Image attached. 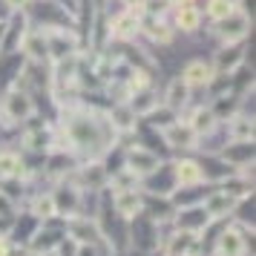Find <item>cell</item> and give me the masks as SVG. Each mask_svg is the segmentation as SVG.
I'll return each mask as SVG.
<instances>
[{
    "instance_id": "obj_1",
    "label": "cell",
    "mask_w": 256,
    "mask_h": 256,
    "mask_svg": "<svg viewBox=\"0 0 256 256\" xmlns=\"http://www.w3.org/2000/svg\"><path fill=\"white\" fill-rule=\"evenodd\" d=\"M40 35H44V40H46V55H52L55 60L70 58V55H75V49H78L75 35L66 32L64 26H44Z\"/></svg>"
},
{
    "instance_id": "obj_2",
    "label": "cell",
    "mask_w": 256,
    "mask_h": 256,
    "mask_svg": "<svg viewBox=\"0 0 256 256\" xmlns=\"http://www.w3.org/2000/svg\"><path fill=\"white\" fill-rule=\"evenodd\" d=\"M3 116L6 121H26L35 116V101L26 90H9L3 98Z\"/></svg>"
},
{
    "instance_id": "obj_3",
    "label": "cell",
    "mask_w": 256,
    "mask_h": 256,
    "mask_svg": "<svg viewBox=\"0 0 256 256\" xmlns=\"http://www.w3.org/2000/svg\"><path fill=\"white\" fill-rule=\"evenodd\" d=\"M244 64V46L242 44H224V46L216 52V58H213V72L216 75H233V72H239V66Z\"/></svg>"
},
{
    "instance_id": "obj_4",
    "label": "cell",
    "mask_w": 256,
    "mask_h": 256,
    "mask_svg": "<svg viewBox=\"0 0 256 256\" xmlns=\"http://www.w3.org/2000/svg\"><path fill=\"white\" fill-rule=\"evenodd\" d=\"M216 32H219L222 44H242L244 38H248V32H250V20L244 14L233 12L230 18H224V20L216 24Z\"/></svg>"
},
{
    "instance_id": "obj_5",
    "label": "cell",
    "mask_w": 256,
    "mask_h": 256,
    "mask_svg": "<svg viewBox=\"0 0 256 256\" xmlns=\"http://www.w3.org/2000/svg\"><path fill=\"white\" fill-rule=\"evenodd\" d=\"M158 167H162L158 156H156L152 150H147V147H132V150L127 152V170L136 176V178L156 173Z\"/></svg>"
},
{
    "instance_id": "obj_6",
    "label": "cell",
    "mask_w": 256,
    "mask_h": 256,
    "mask_svg": "<svg viewBox=\"0 0 256 256\" xmlns=\"http://www.w3.org/2000/svg\"><path fill=\"white\" fill-rule=\"evenodd\" d=\"M213 66H210L208 60H190L182 72V81H184L187 90H198V86H208L213 81Z\"/></svg>"
},
{
    "instance_id": "obj_7",
    "label": "cell",
    "mask_w": 256,
    "mask_h": 256,
    "mask_svg": "<svg viewBox=\"0 0 256 256\" xmlns=\"http://www.w3.org/2000/svg\"><path fill=\"white\" fill-rule=\"evenodd\" d=\"M164 256H193L196 250V233L190 230H176L164 239Z\"/></svg>"
},
{
    "instance_id": "obj_8",
    "label": "cell",
    "mask_w": 256,
    "mask_h": 256,
    "mask_svg": "<svg viewBox=\"0 0 256 256\" xmlns=\"http://www.w3.org/2000/svg\"><path fill=\"white\" fill-rule=\"evenodd\" d=\"M141 32V18L136 9H127V12H121L112 20V26H110V35L118 38V40H130V38H136Z\"/></svg>"
},
{
    "instance_id": "obj_9",
    "label": "cell",
    "mask_w": 256,
    "mask_h": 256,
    "mask_svg": "<svg viewBox=\"0 0 256 256\" xmlns=\"http://www.w3.org/2000/svg\"><path fill=\"white\" fill-rule=\"evenodd\" d=\"M244 250H248V239L242 236L239 228L224 230L216 242V256H244Z\"/></svg>"
},
{
    "instance_id": "obj_10",
    "label": "cell",
    "mask_w": 256,
    "mask_h": 256,
    "mask_svg": "<svg viewBox=\"0 0 256 256\" xmlns=\"http://www.w3.org/2000/svg\"><path fill=\"white\" fill-rule=\"evenodd\" d=\"M173 178L178 187H196L204 182V170L198 167L196 162H190V158H182V162L173 164Z\"/></svg>"
},
{
    "instance_id": "obj_11",
    "label": "cell",
    "mask_w": 256,
    "mask_h": 256,
    "mask_svg": "<svg viewBox=\"0 0 256 256\" xmlns=\"http://www.w3.org/2000/svg\"><path fill=\"white\" fill-rule=\"evenodd\" d=\"M162 136H164V141L170 144V147H193L196 144V132L190 130V124L187 121H173L170 127H164L162 130Z\"/></svg>"
},
{
    "instance_id": "obj_12",
    "label": "cell",
    "mask_w": 256,
    "mask_h": 256,
    "mask_svg": "<svg viewBox=\"0 0 256 256\" xmlns=\"http://www.w3.org/2000/svg\"><path fill=\"white\" fill-rule=\"evenodd\" d=\"M127 106L132 110V116H150L152 110H158V95L152 92L150 86H144V90H136V92H130V101Z\"/></svg>"
},
{
    "instance_id": "obj_13",
    "label": "cell",
    "mask_w": 256,
    "mask_h": 256,
    "mask_svg": "<svg viewBox=\"0 0 256 256\" xmlns=\"http://www.w3.org/2000/svg\"><path fill=\"white\" fill-rule=\"evenodd\" d=\"M236 202L239 198L230 196V193H224V190H219V193H213V196L204 198V204H202V210L208 213L210 219L213 216H228V213H233V208H236Z\"/></svg>"
},
{
    "instance_id": "obj_14",
    "label": "cell",
    "mask_w": 256,
    "mask_h": 256,
    "mask_svg": "<svg viewBox=\"0 0 256 256\" xmlns=\"http://www.w3.org/2000/svg\"><path fill=\"white\" fill-rule=\"evenodd\" d=\"M116 210H121L127 219H132V216H138L141 210H144V198H141L132 187L116 190Z\"/></svg>"
},
{
    "instance_id": "obj_15",
    "label": "cell",
    "mask_w": 256,
    "mask_h": 256,
    "mask_svg": "<svg viewBox=\"0 0 256 256\" xmlns=\"http://www.w3.org/2000/svg\"><path fill=\"white\" fill-rule=\"evenodd\" d=\"M52 202H55V210H60V213H75L78 204H81V190L70 184H60V190L52 196Z\"/></svg>"
},
{
    "instance_id": "obj_16",
    "label": "cell",
    "mask_w": 256,
    "mask_h": 256,
    "mask_svg": "<svg viewBox=\"0 0 256 256\" xmlns=\"http://www.w3.org/2000/svg\"><path fill=\"white\" fill-rule=\"evenodd\" d=\"M210 222V216L204 213L202 208H184L182 213H178V230H190V233H196V230H202L204 224Z\"/></svg>"
},
{
    "instance_id": "obj_17",
    "label": "cell",
    "mask_w": 256,
    "mask_h": 256,
    "mask_svg": "<svg viewBox=\"0 0 256 256\" xmlns=\"http://www.w3.org/2000/svg\"><path fill=\"white\" fill-rule=\"evenodd\" d=\"M110 127L118 130V132H130V130H136V116H132V110L127 104H118L112 106V112H110Z\"/></svg>"
},
{
    "instance_id": "obj_18",
    "label": "cell",
    "mask_w": 256,
    "mask_h": 256,
    "mask_svg": "<svg viewBox=\"0 0 256 256\" xmlns=\"http://www.w3.org/2000/svg\"><path fill=\"white\" fill-rule=\"evenodd\" d=\"M141 29L150 35V40L156 44H170L173 40V29L164 24L162 18H147V20H141Z\"/></svg>"
},
{
    "instance_id": "obj_19",
    "label": "cell",
    "mask_w": 256,
    "mask_h": 256,
    "mask_svg": "<svg viewBox=\"0 0 256 256\" xmlns=\"http://www.w3.org/2000/svg\"><path fill=\"white\" fill-rule=\"evenodd\" d=\"M198 24H202V12H198L193 3L178 6V12H176V26H178L182 32H196Z\"/></svg>"
},
{
    "instance_id": "obj_20",
    "label": "cell",
    "mask_w": 256,
    "mask_h": 256,
    "mask_svg": "<svg viewBox=\"0 0 256 256\" xmlns=\"http://www.w3.org/2000/svg\"><path fill=\"white\" fill-rule=\"evenodd\" d=\"M230 158V164L242 167V164L254 162V141H233L230 147L224 150V162Z\"/></svg>"
},
{
    "instance_id": "obj_21",
    "label": "cell",
    "mask_w": 256,
    "mask_h": 256,
    "mask_svg": "<svg viewBox=\"0 0 256 256\" xmlns=\"http://www.w3.org/2000/svg\"><path fill=\"white\" fill-rule=\"evenodd\" d=\"M187 101H190V90L184 86V81H182V78L170 81L167 92H164V106H170V110H178V106H184Z\"/></svg>"
},
{
    "instance_id": "obj_22",
    "label": "cell",
    "mask_w": 256,
    "mask_h": 256,
    "mask_svg": "<svg viewBox=\"0 0 256 256\" xmlns=\"http://www.w3.org/2000/svg\"><path fill=\"white\" fill-rule=\"evenodd\" d=\"M187 124H190V130H193L196 136H204V132H210V130L216 127V116H213V110H210V106H198Z\"/></svg>"
},
{
    "instance_id": "obj_23",
    "label": "cell",
    "mask_w": 256,
    "mask_h": 256,
    "mask_svg": "<svg viewBox=\"0 0 256 256\" xmlns=\"http://www.w3.org/2000/svg\"><path fill=\"white\" fill-rule=\"evenodd\" d=\"M24 49H26V55H29V60L49 58V55H46V40H44V35H40V32H26Z\"/></svg>"
},
{
    "instance_id": "obj_24",
    "label": "cell",
    "mask_w": 256,
    "mask_h": 256,
    "mask_svg": "<svg viewBox=\"0 0 256 256\" xmlns=\"http://www.w3.org/2000/svg\"><path fill=\"white\" fill-rule=\"evenodd\" d=\"M230 138L233 141H254V118L233 116L230 118Z\"/></svg>"
},
{
    "instance_id": "obj_25",
    "label": "cell",
    "mask_w": 256,
    "mask_h": 256,
    "mask_svg": "<svg viewBox=\"0 0 256 256\" xmlns=\"http://www.w3.org/2000/svg\"><path fill=\"white\" fill-rule=\"evenodd\" d=\"M236 12V6H233V0H210L208 3V18L213 24H219L224 18H230Z\"/></svg>"
},
{
    "instance_id": "obj_26",
    "label": "cell",
    "mask_w": 256,
    "mask_h": 256,
    "mask_svg": "<svg viewBox=\"0 0 256 256\" xmlns=\"http://www.w3.org/2000/svg\"><path fill=\"white\" fill-rule=\"evenodd\" d=\"M20 173H24L20 156H14V152H0V176L12 178V176H20Z\"/></svg>"
},
{
    "instance_id": "obj_27",
    "label": "cell",
    "mask_w": 256,
    "mask_h": 256,
    "mask_svg": "<svg viewBox=\"0 0 256 256\" xmlns=\"http://www.w3.org/2000/svg\"><path fill=\"white\" fill-rule=\"evenodd\" d=\"M72 242H78V244H92L95 239H98V236H95V224H90V222H72Z\"/></svg>"
},
{
    "instance_id": "obj_28",
    "label": "cell",
    "mask_w": 256,
    "mask_h": 256,
    "mask_svg": "<svg viewBox=\"0 0 256 256\" xmlns=\"http://www.w3.org/2000/svg\"><path fill=\"white\" fill-rule=\"evenodd\" d=\"M147 118L152 121V127H158V130L170 127L173 121H178V118H176V110H170V106H162V110H152V112H150Z\"/></svg>"
},
{
    "instance_id": "obj_29",
    "label": "cell",
    "mask_w": 256,
    "mask_h": 256,
    "mask_svg": "<svg viewBox=\"0 0 256 256\" xmlns=\"http://www.w3.org/2000/svg\"><path fill=\"white\" fill-rule=\"evenodd\" d=\"M49 141H52V136H49V130L44 127V130H38V132H29V136H26V147L35 150V152H40V150H46L49 147Z\"/></svg>"
},
{
    "instance_id": "obj_30",
    "label": "cell",
    "mask_w": 256,
    "mask_h": 256,
    "mask_svg": "<svg viewBox=\"0 0 256 256\" xmlns=\"http://www.w3.org/2000/svg\"><path fill=\"white\" fill-rule=\"evenodd\" d=\"M84 178H86L90 187H101L106 182V173H104L101 164H86V167H84Z\"/></svg>"
},
{
    "instance_id": "obj_31",
    "label": "cell",
    "mask_w": 256,
    "mask_h": 256,
    "mask_svg": "<svg viewBox=\"0 0 256 256\" xmlns=\"http://www.w3.org/2000/svg\"><path fill=\"white\" fill-rule=\"evenodd\" d=\"M167 0H141V12H147L150 18H162L167 12Z\"/></svg>"
},
{
    "instance_id": "obj_32",
    "label": "cell",
    "mask_w": 256,
    "mask_h": 256,
    "mask_svg": "<svg viewBox=\"0 0 256 256\" xmlns=\"http://www.w3.org/2000/svg\"><path fill=\"white\" fill-rule=\"evenodd\" d=\"M52 213H55V202H52V196L35 198V216H40V219H49Z\"/></svg>"
},
{
    "instance_id": "obj_33",
    "label": "cell",
    "mask_w": 256,
    "mask_h": 256,
    "mask_svg": "<svg viewBox=\"0 0 256 256\" xmlns=\"http://www.w3.org/2000/svg\"><path fill=\"white\" fill-rule=\"evenodd\" d=\"M58 242H60V236H58V233L46 230V236L40 233V236H38V239H35V242H32V244H35V248H55V244H58Z\"/></svg>"
},
{
    "instance_id": "obj_34",
    "label": "cell",
    "mask_w": 256,
    "mask_h": 256,
    "mask_svg": "<svg viewBox=\"0 0 256 256\" xmlns=\"http://www.w3.org/2000/svg\"><path fill=\"white\" fill-rule=\"evenodd\" d=\"M12 213V198H6L0 193V216H9Z\"/></svg>"
},
{
    "instance_id": "obj_35",
    "label": "cell",
    "mask_w": 256,
    "mask_h": 256,
    "mask_svg": "<svg viewBox=\"0 0 256 256\" xmlns=\"http://www.w3.org/2000/svg\"><path fill=\"white\" fill-rule=\"evenodd\" d=\"M12 12H18V9H24V6H29V0H3Z\"/></svg>"
},
{
    "instance_id": "obj_36",
    "label": "cell",
    "mask_w": 256,
    "mask_h": 256,
    "mask_svg": "<svg viewBox=\"0 0 256 256\" xmlns=\"http://www.w3.org/2000/svg\"><path fill=\"white\" fill-rule=\"evenodd\" d=\"M78 256H95V248L92 244H78V250H75Z\"/></svg>"
},
{
    "instance_id": "obj_37",
    "label": "cell",
    "mask_w": 256,
    "mask_h": 256,
    "mask_svg": "<svg viewBox=\"0 0 256 256\" xmlns=\"http://www.w3.org/2000/svg\"><path fill=\"white\" fill-rule=\"evenodd\" d=\"M9 14H12V9H9L3 0H0V24H6V18H9Z\"/></svg>"
},
{
    "instance_id": "obj_38",
    "label": "cell",
    "mask_w": 256,
    "mask_h": 256,
    "mask_svg": "<svg viewBox=\"0 0 256 256\" xmlns=\"http://www.w3.org/2000/svg\"><path fill=\"white\" fill-rule=\"evenodd\" d=\"M3 35H6V24H0V46H3Z\"/></svg>"
},
{
    "instance_id": "obj_39",
    "label": "cell",
    "mask_w": 256,
    "mask_h": 256,
    "mask_svg": "<svg viewBox=\"0 0 256 256\" xmlns=\"http://www.w3.org/2000/svg\"><path fill=\"white\" fill-rule=\"evenodd\" d=\"M167 3H178V6H184V3H190V0H167Z\"/></svg>"
},
{
    "instance_id": "obj_40",
    "label": "cell",
    "mask_w": 256,
    "mask_h": 256,
    "mask_svg": "<svg viewBox=\"0 0 256 256\" xmlns=\"http://www.w3.org/2000/svg\"><path fill=\"white\" fill-rule=\"evenodd\" d=\"M44 256H60V254H55V250H46V254H44Z\"/></svg>"
}]
</instances>
